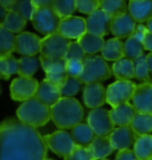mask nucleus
Returning <instances> with one entry per match:
<instances>
[{
    "label": "nucleus",
    "mask_w": 152,
    "mask_h": 160,
    "mask_svg": "<svg viewBox=\"0 0 152 160\" xmlns=\"http://www.w3.org/2000/svg\"><path fill=\"white\" fill-rule=\"evenodd\" d=\"M19 71V61L12 55L0 57V74L3 80H8L12 75L18 74Z\"/></svg>",
    "instance_id": "33"
},
{
    "label": "nucleus",
    "mask_w": 152,
    "mask_h": 160,
    "mask_svg": "<svg viewBox=\"0 0 152 160\" xmlns=\"http://www.w3.org/2000/svg\"><path fill=\"white\" fill-rule=\"evenodd\" d=\"M40 65L46 75V80L60 86L68 77L66 69V59H49L43 56H39Z\"/></svg>",
    "instance_id": "11"
},
{
    "label": "nucleus",
    "mask_w": 152,
    "mask_h": 160,
    "mask_svg": "<svg viewBox=\"0 0 152 160\" xmlns=\"http://www.w3.org/2000/svg\"><path fill=\"white\" fill-rule=\"evenodd\" d=\"M48 146L34 127L6 119L0 127V160H45Z\"/></svg>",
    "instance_id": "1"
},
{
    "label": "nucleus",
    "mask_w": 152,
    "mask_h": 160,
    "mask_svg": "<svg viewBox=\"0 0 152 160\" xmlns=\"http://www.w3.org/2000/svg\"><path fill=\"white\" fill-rule=\"evenodd\" d=\"M137 158L139 160H152V135H139L133 147Z\"/></svg>",
    "instance_id": "27"
},
{
    "label": "nucleus",
    "mask_w": 152,
    "mask_h": 160,
    "mask_svg": "<svg viewBox=\"0 0 152 160\" xmlns=\"http://www.w3.org/2000/svg\"><path fill=\"white\" fill-rule=\"evenodd\" d=\"M61 20L62 19L54 10V7L36 8L32 19H31L34 29L44 36L58 32Z\"/></svg>",
    "instance_id": "5"
},
{
    "label": "nucleus",
    "mask_w": 152,
    "mask_h": 160,
    "mask_svg": "<svg viewBox=\"0 0 152 160\" xmlns=\"http://www.w3.org/2000/svg\"><path fill=\"white\" fill-rule=\"evenodd\" d=\"M100 160H108V159H100Z\"/></svg>",
    "instance_id": "50"
},
{
    "label": "nucleus",
    "mask_w": 152,
    "mask_h": 160,
    "mask_svg": "<svg viewBox=\"0 0 152 160\" xmlns=\"http://www.w3.org/2000/svg\"><path fill=\"white\" fill-rule=\"evenodd\" d=\"M17 119L34 128L45 126L51 120V107L39 101L37 97H32L19 106L16 112Z\"/></svg>",
    "instance_id": "3"
},
{
    "label": "nucleus",
    "mask_w": 152,
    "mask_h": 160,
    "mask_svg": "<svg viewBox=\"0 0 152 160\" xmlns=\"http://www.w3.org/2000/svg\"><path fill=\"white\" fill-rule=\"evenodd\" d=\"M54 10L61 17V19L73 16L76 11V0H55L54 2Z\"/></svg>",
    "instance_id": "37"
},
{
    "label": "nucleus",
    "mask_w": 152,
    "mask_h": 160,
    "mask_svg": "<svg viewBox=\"0 0 152 160\" xmlns=\"http://www.w3.org/2000/svg\"><path fill=\"white\" fill-rule=\"evenodd\" d=\"M137 110L131 103H123L117 107H113L111 110V116L115 125L120 126H131L132 121L134 119Z\"/></svg>",
    "instance_id": "21"
},
{
    "label": "nucleus",
    "mask_w": 152,
    "mask_h": 160,
    "mask_svg": "<svg viewBox=\"0 0 152 160\" xmlns=\"http://www.w3.org/2000/svg\"><path fill=\"white\" fill-rule=\"evenodd\" d=\"M86 58V52L80 45L79 42H70L69 48H68L66 59H81L83 61Z\"/></svg>",
    "instance_id": "42"
},
{
    "label": "nucleus",
    "mask_w": 152,
    "mask_h": 160,
    "mask_svg": "<svg viewBox=\"0 0 152 160\" xmlns=\"http://www.w3.org/2000/svg\"><path fill=\"white\" fill-rule=\"evenodd\" d=\"M45 160H52V159H51V158H46Z\"/></svg>",
    "instance_id": "49"
},
{
    "label": "nucleus",
    "mask_w": 152,
    "mask_h": 160,
    "mask_svg": "<svg viewBox=\"0 0 152 160\" xmlns=\"http://www.w3.org/2000/svg\"><path fill=\"white\" fill-rule=\"evenodd\" d=\"M87 123L99 137H108L114 131L115 125L111 116V110L101 107L90 110L87 116Z\"/></svg>",
    "instance_id": "8"
},
{
    "label": "nucleus",
    "mask_w": 152,
    "mask_h": 160,
    "mask_svg": "<svg viewBox=\"0 0 152 160\" xmlns=\"http://www.w3.org/2000/svg\"><path fill=\"white\" fill-rule=\"evenodd\" d=\"M115 160H139L132 149H121L115 155Z\"/></svg>",
    "instance_id": "43"
},
{
    "label": "nucleus",
    "mask_w": 152,
    "mask_h": 160,
    "mask_svg": "<svg viewBox=\"0 0 152 160\" xmlns=\"http://www.w3.org/2000/svg\"><path fill=\"white\" fill-rule=\"evenodd\" d=\"M44 140L48 148L58 157L66 158L76 147V142L74 141L71 133H68L66 129L56 131L51 134L44 135Z\"/></svg>",
    "instance_id": "7"
},
{
    "label": "nucleus",
    "mask_w": 152,
    "mask_h": 160,
    "mask_svg": "<svg viewBox=\"0 0 152 160\" xmlns=\"http://www.w3.org/2000/svg\"><path fill=\"white\" fill-rule=\"evenodd\" d=\"M100 2L101 0H76V8L81 13L89 16L100 8Z\"/></svg>",
    "instance_id": "39"
},
{
    "label": "nucleus",
    "mask_w": 152,
    "mask_h": 160,
    "mask_svg": "<svg viewBox=\"0 0 152 160\" xmlns=\"http://www.w3.org/2000/svg\"><path fill=\"white\" fill-rule=\"evenodd\" d=\"M77 42L85 50L86 55H95L101 51L105 45V39L102 36H97L90 32H86L80 39H77Z\"/></svg>",
    "instance_id": "25"
},
{
    "label": "nucleus",
    "mask_w": 152,
    "mask_h": 160,
    "mask_svg": "<svg viewBox=\"0 0 152 160\" xmlns=\"http://www.w3.org/2000/svg\"><path fill=\"white\" fill-rule=\"evenodd\" d=\"M82 81L79 77H71L68 76L66 80L60 84V92L62 97H71L76 95L82 88Z\"/></svg>",
    "instance_id": "35"
},
{
    "label": "nucleus",
    "mask_w": 152,
    "mask_h": 160,
    "mask_svg": "<svg viewBox=\"0 0 152 160\" xmlns=\"http://www.w3.org/2000/svg\"><path fill=\"white\" fill-rule=\"evenodd\" d=\"M88 148L95 160L107 158L112 154L113 149H114L111 143L109 137H99V135L94 138V140L88 146Z\"/></svg>",
    "instance_id": "22"
},
{
    "label": "nucleus",
    "mask_w": 152,
    "mask_h": 160,
    "mask_svg": "<svg viewBox=\"0 0 152 160\" xmlns=\"http://www.w3.org/2000/svg\"><path fill=\"white\" fill-rule=\"evenodd\" d=\"M101 56L106 61H112V62H117L120 58L125 57L124 43L115 37L112 39L106 40L101 50Z\"/></svg>",
    "instance_id": "24"
},
{
    "label": "nucleus",
    "mask_w": 152,
    "mask_h": 160,
    "mask_svg": "<svg viewBox=\"0 0 152 160\" xmlns=\"http://www.w3.org/2000/svg\"><path fill=\"white\" fill-rule=\"evenodd\" d=\"M16 51V37L13 32L0 26V56H7Z\"/></svg>",
    "instance_id": "32"
},
{
    "label": "nucleus",
    "mask_w": 152,
    "mask_h": 160,
    "mask_svg": "<svg viewBox=\"0 0 152 160\" xmlns=\"http://www.w3.org/2000/svg\"><path fill=\"white\" fill-rule=\"evenodd\" d=\"M1 26L6 28L13 33H22L26 26V19L18 12L10 10L6 18L1 22Z\"/></svg>",
    "instance_id": "28"
},
{
    "label": "nucleus",
    "mask_w": 152,
    "mask_h": 160,
    "mask_svg": "<svg viewBox=\"0 0 152 160\" xmlns=\"http://www.w3.org/2000/svg\"><path fill=\"white\" fill-rule=\"evenodd\" d=\"M40 48L42 39L32 32H22L16 37V52L22 56H36Z\"/></svg>",
    "instance_id": "15"
},
{
    "label": "nucleus",
    "mask_w": 152,
    "mask_h": 160,
    "mask_svg": "<svg viewBox=\"0 0 152 160\" xmlns=\"http://www.w3.org/2000/svg\"><path fill=\"white\" fill-rule=\"evenodd\" d=\"M132 104L137 113L152 114V83H140L135 87Z\"/></svg>",
    "instance_id": "17"
},
{
    "label": "nucleus",
    "mask_w": 152,
    "mask_h": 160,
    "mask_svg": "<svg viewBox=\"0 0 152 160\" xmlns=\"http://www.w3.org/2000/svg\"><path fill=\"white\" fill-rule=\"evenodd\" d=\"M39 83L38 81L32 77H23L19 76L18 78L12 81L10 92L11 97L14 101H28L30 98L34 97L36 92L38 90Z\"/></svg>",
    "instance_id": "10"
},
{
    "label": "nucleus",
    "mask_w": 152,
    "mask_h": 160,
    "mask_svg": "<svg viewBox=\"0 0 152 160\" xmlns=\"http://www.w3.org/2000/svg\"><path fill=\"white\" fill-rule=\"evenodd\" d=\"M64 160H95L93 158V155L90 153L88 147L85 146H79L76 145V147L69 155H67Z\"/></svg>",
    "instance_id": "40"
},
{
    "label": "nucleus",
    "mask_w": 152,
    "mask_h": 160,
    "mask_svg": "<svg viewBox=\"0 0 152 160\" xmlns=\"http://www.w3.org/2000/svg\"><path fill=\"white\" fill-rule=\"evenodd\" d=\"M134 67H135V76L134 78L139 81L141 83H152L151 76H150V68L147 64V57L143 55L140 57L134 59Z\"/></svg>",
    "instance_id": "36"
},
{
    "label": "nucleus",
    "mask_w": 152,
    "mask_h": 160,
    "mask_svg": "<svg viewBox=\"0 0 152 160\" xmlns=\"http://www.w3.org/2000/svg\"><path fill=\"white\" fill-rule=\"evenodd\" d=\"M146 29L149 30V31H151V32H152V18L146 23Z\"/></svg>",
    "instance_id": "48"
},
{
    "label": "nucleus",
    "mask_w": 152,
    "mask_h": 160,
    "mask_svg": "<svg viewBox=\"0 0 152 160\" xmlns=\"http://www.w3.org/2000/svg\"><path fill=\"white\" fill-rule=\"evenodd\" d=\"M113 148L121 151L128 149L131 146H134L138 135L131 126H120L114 128V131L108 135Z\"/></svg>",
    "instance_id": "16"
},
{
    "label": "nucleus",
    "mask_w": 152,
    "mask_h": 160,
    "mask_svg": "<svg viewBox=\"0 0 152 160\" xmlns=\"http://www.w3.org/2000/svg\"><path fill=\"white\" fill-rule=\"evenodd\" d=\"M58 32L68 39H80L87 32V19L74 16L63 18Z\"/></svg>",
    "instance_id": "12"
},
{
    "label": "nucleus",
    "mask_w": 152,
    "mask_h": 160,
    "mask_svg": "<svg viewBox=\"0 0 152 160\" xmlns=\"http://www.w3.org/2000/svg\"><path fill=\"white\" fill-rule=\"evenodd\" d=\"M16 1H17V0H0L1 6H3V7H6L7 10H11L12 6L16 4Z\"/></svg>",
    "instance_id": "46"
},
{
    "label": "nucleus",
    "mask_w": 152,
    "mask_h": 160,
    "mask_svg": "<svg viewBox=\"0 0 152 160\" xmlns=\"http://www.w3.org/2000/svg\"><path fill=\"white\" fill-rule=\"evenodd\" d=\"M34 97H37L39 101L48 104L49 107H52L55 103H57L62 98V95L60 92V87L45 78L39 83L38 90Z\"/></svg>",
    "instance_id": "19"
},
{
    "label": "nucleus",
    "mask_w": 152,
    "mask_h": 160,
    "mask_svg": "<svg viewBox=\"0 0 152 160\" xmlns=\"http://www.w3.org/2000/svg\"><path fill=\"white\" fill-rule=\"evenodd\" d=\"M113 17L108 13L99 8L97 11L93 12L87 18V32L97 34V36H107L111 33V25Z\"/></svg>",
    "instance_id": "13"
},
{
    "label": "nucleus",
    "mask_w": 152,
    "mask_h": 160,
    "mask_svg": "<svg viewBox=\"0 0 152 160\" xmlns=\"http://www.w3.org/2000/svg\"><path fill=\"white\" fill-rule=\"evenodd\" d=\"M137 26H138V23L135 22V19L128 12H126V13L119 14L113 18L112 25H111V33L119 39H123V38L127 39L134 33Z\"/></svg>",
    "instance_id": "14"
},
{
    "label": "nucleus",
    "mask_w": 152,
    "mask_h": 160,
    "mask_svg": "<svg viewBox=\"0 0 152 160\" xmlns=\"http://www.w3.org/2000/svg\"><path fill=\"white\" fill-rule=\"evenodd\" d=\"M147 57V64H149V68H150V71L152 72V52H150L146 56Z\"/></svg>",
    "instance_id": "47"
},
{
    "label": "nucleus",
    "mask_w": 152,
    "mask_h": 160,
    "mask_svg": "<svg viewBox=\"0 0 152 160\" xmlns=\"http://www.w3.org/2000/svg\"><path fill=\"white\" fill-rule=\"evenodd\" d=\"M40 65V59L36 56H23L19 59V76L32 77Z\"/></svg>",
    "instance_id": "30"
},
{
    "label": "nucleus",
    "mask_w": 152,
    "mask_h": 160,
    "mask_svg": "<svg viewBox=\"0 0 152 160\" xmlns=\"http://www.w3.org/2000/svg\"><path fill=\"white\" fill-rule=\"evenodd\" d=\"M83 102L86 107L92 109L100 108L107 102V89L101 83H89L83 88Z\"/></svg>",
    "instance_id": "18"
},
{
    "label": "nucleus",
    "mask_w": 152,
    "mask_h": 160,
    "mask_svg": "<svg viewBox=\"0 0 152 160\" xmlns=\"http://www.w3.org/2000/svg\"><path fill=\"white\" fill-rule=\"evenodd\" d=\"M131 127L137 133L138 137L150 134L152 132V114L137 113L131 123Z\"/></svg>",
    "instance_id": "29"
},
{
    "label": "nucleus",
    "mask_w": 152,
    "mask_h": 160,
    "mask_svg": "<svg viewBox=\"0 0 152 160\" xmlns=\"http://www.w3.org/2000/svg\"><path fill=\"white\" fill-rule=\"evenodd\" d=\"M112 71L113 75L118 80L130 81L135 76L134 61L126 57L120 58L119 61L114 62V64L112 65Z\"/></svg>",
    "instance_id": "23"
},
{
    "label": "nucleus",
    "mask_w": 152,
    "mask_h": 160,
    "mask_svg": "<svg viewBox=\"0 0 152 160\" xmlns=\"http://www.w3.org/2000/svg\"><path fill=\"white\" fill-rule=\"evenodd\" d=\"M143 44H144V49L147 51L152 52V32L147 30V32L144 36V39H143Z\"/></svg>",
    "instance_id": "45"
},
{
    "label": "nucleus",
    "mask_w": 152,
    "mask_h": 160,
    "mask_svg": "<svg viewBox=\"0 0 152 160\" xmlns=\"http://www.w3.org/2000/svg\"><path fill=\"white\" fill-rule=\"evenodd\" d=\"M128 13L138 24L147 23L152 18V0H130Z\"/></svg>",
    "instance_id": "20"
},
{
    "label": "nucleus",
    "mask_w": 152,
    "mask_h": 160,
    "mask_svg": "<svg viewBox=\"0 0 152 160\" xmlns=\"http://www.w3.org/2000/svg\"><path fill=\"white\" fill-rule=\"evenodd\" d=\"M11 10L18 12L19 14H22L26 20H31L34 11H36V8H34L31 0H17L16 4L12 6Z\"/></svg>",
    "instance_id": "38"
},
{
    "label": "nucleus",
    "mask_w": 152,
    "mask_h": 160,
    "mask_svg": "<svg viewBox=\"0 0 152 160\" xmlns=\"http://www.w3.org/2000/svg\"><path fill=\"white\" fill-rule=\"evenodd\" d=\"M83 64H85L83 72L79 78L85 84L100 83L112 77V68L108 65L107 61L102 56L88 55L83 59Z\"/></svg>",
    "instance_id": "4"
},
{
    "label": "nucleus",
    "mask_w": 152,
    "mask_h": 160,
    "mask_svg": "<svg viewBox=\"0 0 152 160\" xmlns=\"http://www.w3.org/2000/svg\"><path fill=\"white\" fill-rule=\"evenodd\" d=\"M66 61H67L66 69H67L68 76L80 77L83 72V68H85L83 61H81V59H66Z\"/></svg>",
    "instance_id": "41"
},
{
    "label": "nucleus",
    "mask_w": 152,
    "mask_h": 160,
    "mask_svg": "<svg viewBox=\"0 0 152 160\" xmlns=\"http://www.w3.org/2000/svg\"><path fill=\"white\" fill-rule=\"evenodd\" d=\"M135 87L137 86L131 81H115L107 87V103L112 107L127 103L133 97Z\"/></svg>",
    "instance_id": "9"
},
{
    "label": "nucleus",
    "mask_w": 152,
    "mask_h": 160,
    "mask_svg": "<svg viewBox=\"0 0 152 160\" xmlns=\"http://www.w3.org/2000/svg\"><path fill=\"white\" fill-rule=\"evenodd\" d=\"M70 133L76 145L85 146V147H88L96 137V134L88 123H79L77 126L71 128Z\"/></svg>",
    "instance_id": "26"
},
{
    "label": "nucleus",
    "mask_w": 152,
    "mask_h": 160,
    "mask_svg": "<svg viewBox=\"0 0 152 160\" xmlns=\"http://www.w3.org/2000/svg\"><path fill=\"white\" fill-rule=\"evenodd\" d=\"M100 8L113 18L128 12V5L126 4V0H101Z\"/></svg>",
    "instance_id": "34"
},
{
    "label": "nucleus",
    "mask_w": 152,
    "mask_h": 160,
    "mask_svg": "<svg viewBox=\"0 0 152 160\" xmlns=\"http://www.w3.org/2000/svg\"><path fill=\"white\" fill-rule=\"evenodd\" d=\"M144 44L143 40L137 38L134 36H131L124 43V55L126 58H130L132 61L137 59L138 57L143 56L144 53Z\"/></svg>",
    "instance_id": "31"
},
{
    "label": "nucleus",
    "mask_w": 152,
    "mask_h": 160,
    "mask_svg": "<svg viewBox=\"0 0 152 160\" xmlns=\"http://www.w3.org/2000/svg\"><path fill=\"white\" fill-rule=\"evenodd\" d=\"M83 107L74 97H62L51 107V120L60 129H71L83 120Z\"/></svg>",
    "instance_id": "2"
},
{
    "label": "nucleus",
    "mask_w": 152,
    "mask_h": 160,
    "mask_svg": "<svg viewBox=\"0 0 152 160\" xmlns=\"http://www.w3.org/2000/svg\"><path fill=\"white\" fill-rule=\"evenodd\" d=\"M69 44L70 40L60 32L45 36L42 39L40 56L49 59H66Z\"/></svg>",
    "instance_id": "6"
},
{
    "label": "nucleus",
    "mask_w": 152,
    "mask_h": 160,
    "mask_svg": "<svg viewBox=\"0 0 152 160\" xmlns=\"http://www.w3.org/2000/svg\"><path fill=\"white\" fill-rule=\"evenodd\" d=\"M34 8H42V7H52L55 0H31Z\"/></svg>",
    "instance_id": "44"
}]
</instances>
